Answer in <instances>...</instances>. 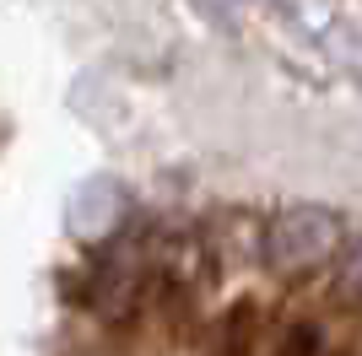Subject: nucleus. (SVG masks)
Wrapping results in <instances>:
<instances>
[{
    "mask_svg": "<svg viewBox=\"0 0 362 356\" xmlns=\"http://www.w3.org/2000/svg\"><path fill=\"white\" fill-rule=\"evenodd\" d=\"M341 249V216L325 206H292L265 227V270L271 275H308V270L330 265Z\"/></svg>",
    "mask_w": 362,
    "mask_h": 356,
    "instance_id": "f257e3e1",
    "label": "nucleus"
},
{
    "mask_svg": "<svg viewBox=\"0 0 362 356\" xmlns=\"http://www.w3.org/2000/svg\"><path fill=\"white\" fill-rule=\"evenodd\" d=\"M259 351H265V308L255 297L227 302L195 345V356H259Z\"/></svg>",
    "mask_w": 362,
    "mask_h": 356,
    "instance_id": "f03ea898",
    "label": "nucleus"
},
{
    "mask_svg": "<svg viewBox=\"0 0 362 356\" xmlns=\"http://www.w3.org/2000/svg\"><path fill=\"white\" fill-rule=\"evenodd\" d=\"M325 356H357V351H325Z\"/></svg>",
    "mask_w": 362,
    "mask_h": 356,
    "instance_id": "39448f33",
    "label": "nucleus"
},
{
    "mask_svg": "<svg viewBox=\"0 0 362 356\" xmlns=\"http://www.w3.org/2000/svg\"><path fill=\"white\" fill-rule=\"evenodd\" d=\"M341 292H346L351 302H362V237L351 243L346 259H341Z\"/></svg>",
    "mask_w": 362,
    "mask_h": 356,
    "instance_id": "20e7f679",
    "label": "nucleus"
},
{
    "mask_svg": "<svg viewBox=\"0 0 362 356\" xmlns=\"http://www.w3.org/2000/svg\"><path fill=\"white\" fill-rule=\"evenodd\" d=\"M325 351H330V345H325V329H319L314 319H292L287 329H276V340L259 356H325Z\"/></svg>",
    "mask_w": 362,
    "mask_h": 356,
    "instance_id": "7ed1b4c3",
    "label": "nucleus"
}]
</instances>
